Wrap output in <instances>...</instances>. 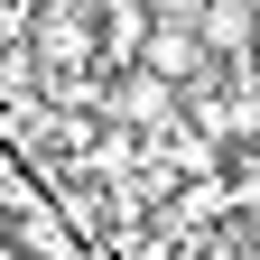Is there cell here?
Here are the masks:
<instances>
[{
	"label": "cell",
	"mask_w": 260,
	"mask_h": 260,
	"mask_svg": "<svg viewBox=\"0 0 260 260\" xmlns=\"http://www.w3.org/2000/svg\"><path fill=\"white\" fill-rule=\"evenodd\" d=\"M140 65H149L158 84H214V75H223L195 19H158V28H149V56H140Z\"/></svg>",
	"instance_id": "cell-1"
},
{
	"label": "cell",
	"mask_w": 260,
	"mask_h": 260,
	"mask_svg": "<svg viewBox=\"0 0 260 260\" xmlns=\"http://www.w3.org/2000/svg\"><path fill=\"white\" fill-rule=\"evenodd\" d=\"M195 28H205L214 65H242L251 38H260V10H251V0H205V10H195Z\"/></svg>",
	"instance_id": "cell-2"
},
{
	"label": "cell",
	"mask_w": 260,
	"mask_h": 260,
	"mask_svg": "<svg viewBox=\"0 0 260 260\" xmlns=\"http://www.w3.org/2000/svg\"><path fill=\"white\" fill-rule=\"evenodd\" d=\"M112 112H130L140 130H158V121L177 112V84H158L149 65H130V75H112Z\"/></svg>",
	"instance_id": "cell-3"
}]
</instances>
